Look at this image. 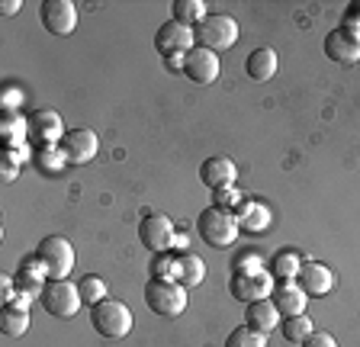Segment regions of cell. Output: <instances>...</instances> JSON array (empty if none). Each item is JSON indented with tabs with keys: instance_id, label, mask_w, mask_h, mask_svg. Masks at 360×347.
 I'll list each match as a JSON object with an SVG mask.
<instances>
[{
	"instance_id": "6da1fadb",
	"label": "cell",
	"mask_w": 360,
	"mask_h": 347,
	"mask_svg": "<svg viewBox=\"0 0 360 347\" xmlns=\"http://www.w3.org/2000/svg\"><path fill=\"white\" fill-rule=\"evenodd\" d=\"M196 232H200V238L206 244H212V248H229V244H235L241 225H238V216H235V212L219 209V206H210V209L200 212V219H196Z\"/></svg>"
},
{
	"instance_id": "7a4b0ae2",
	"label": "cell",
	"mask_w": 360,
	"mask_h": 347,
	"mask_svg": "<svg viewBox=\"0 0 360 347\" xmlns=\"http://www.w3.org/2000/svg\"><path fill=\"white\" fill-rule=\"evenodd\" d=\"M145 302L148 309L161 318H177L180 312L187 309V289L180 287L177 280H161L151 277L145 283Z\"/></svg>"
},
{
	"instance_id": "3957f363",
	"label": "cell",
	"mask_w": 360,
	"mask_h": 347,
	"mask_svg": "<svg viewBox=\"0 0 360 347\" xmlns=\"http://www.w3.org/2000/svg\"><path fill=\"white\" fill-rule=\"evenodd\" d=\"M193 39L200 48L222 52V48L238 42V23H235L229 13H210L200 26H193Z\"/></svg>"
},
{
	"instance_id": "277c9868",
	"label": "cell",
	"mask_w": 360,
	"mask_h": 347,
	"mask_svg": "<svg viewBox=\"0 0 360 347\" xmlns=\"http://www.w3.org/2000/svg\"><path fill=\"white\" fill-rule=\"evenodd\" d=\"M90 322H94V332L103 334V338H126L132 332V312H129L126 302L120 299H103L100 306H94L90 312Z\"/></svg>"
},
{
	"instance_id": "5b68a950",
	"label": "cell",
	"mask_w": 360,
	"mask_h": 347,
	"mask_svg": "<svg viewBox=\"0 0 360 347\" xmlns=\"http://www.w3.org/2000/svg\"><path fill=\"white\" fill-rule=\"evenodd\" d=\"M36 257H39V264L45 267L49 280H68V273L75 270V248H71V242L61 238V235L42 238L36 248Z\"/></svg>"
},
{
	"instance_id": "8992f818",
	"label": "cell",
	"mask_w": 360,
	"mask_h": 347,
	"mask_svg": "<svg viewBox=\"0 0 360 347\" xmlns=\"http://www.w3.org/2000/svg\"><path fill=\"white\" fill-rule=\"evenodd\" d=\"M39 299H42V309L55 318H75L84 306L81 289L71 280H49Z\"/></svg>"
},
{
	"instance_id": "52a82bcc",
	"label": "cell",
	"mask_w": 360,
	"mask_h": 347,
	"mask_svg": "<svg viewBox=\"0 0 360 347\" xmlns=\"http://www.w3.org/2000/svg\"><path fill=\"white\" fill-rule=\"evenodd\" d=\"M229 289H232V296L238 302H261V299H270V293H274V273L270 270H235L232 280H229Z\"/></svg>"
},
{
	"instance_id": "ba28073f",
	"label": "cell",
	"mask_w": 360,
	"mask_h": 347,
	"mask_svg": "<svg viewBox=\"0 0 360 347\" xmlns=\"http://www.w3.org/2000/svg\"><path fill=\"white\" fill-rule=\"evenodd\" d=\"M39 16H42L45 32L52 36H71L77 26V7L71 0H42Z\"/></svg>"
},
{
	"instance_id": "9c48e42d",
	"label": "cell",
	"mask_w": 360,
	"mask_h": 347,
	"mask_svg": "<svg viewBox=\"0 0 360 347\" xmlns=\"http://www.w3.org/2000/svg\"><path fill=\"white\" fill-rule=\"evenodd\" d=\"M193 46H196L193 30L184 26V23H177V20L161 23L158 26V32H155V48L165 55V58H171V55H187Z\"/></svg>"
},
{
	"instance_id": "30bf717a",
	"label": "cell",
	"mask_w": 360,
	"mask_h": 347,
	"mask_svg": "<svg viewBox=\"0 0 360 347\" xmlns=\"http://www.w3.org/2000/svg\"><path fill=\"white\" fill-rule=\"evenodd\" d=\"M174 225L167 216H161V212H148L142 222H139V242L145 244L148 251H171L174 244Z\"/></svg>"
},
{
	"instance_id": "8fae6325",
	"label": "cell",
	"mask_w": 360,
	"mask_h": 347,
	"mask_svg": "<svg viewBox=\"0 0 360 347\" xmlns=\"http://www.w3.org/2000/svg\"><path fill=\"white\" fill-rule=\"evenodd\" d=\"M58 148L65 151L68 164H87V161L97 158L100 142H97V132H90V129H71V132H65Z\"/></svg>"
},
{
	"instance_id": "7c38bea8",
	"label": "cell",
	"mask_w": 360,
	"mask_h": 347,
	"mask_svg": "<svg viewBox=\"0 0 360 347\" xmlns=\"http://www.w3.org/2000/svg\"><path fill=\"white\" fill-rule=\"evenodd\" d=\"M30 138L36 148H55V142L65 138V129H61V116L55 110H36L30 116Z\"/></svg>"
},
{
	"instance_id": "4fadbf2b",
	"label": "cell",
	"mask_w": 360,
	"mask_h": 347,
	"mask_svg": "<svg viewBox=\"0 0 360 347\" xmlns=\"http://www.w3.org/2000/svg\"><path fill=\"white\" fill-rule=\"evenodd\" d=\"M219 71H222L219 55L210 52V48L193 46L187 52V58H184V74H187L193 84H212L219 77Z\"/></svg>"
},
{
	"instance_id": "5bb4252c",
	"label": "cell",
	"mask_w": 360,
	"mask_h": 347,
	"mask_svg": "<svg viewBox=\"0 0 360 347\" xmlns=\"http://www.w3.org/2000/svg\"><path fill=\"white\" fill-rule=\"evenodd\" d=\"M270 302L277 306V312L283 318H292V315H306L309 296L302 293V287L296 283V280H280V283H274Z\"/></svg>"
},
{
	"instance_id": "9a60e30c",
	"label": "cell",
	"mask_w": 360,
	"mask_h": 347,
	"mask_svg": "<svg viewBox=\"0 0 360 347\" xmlns=\"http://www.w3.org/2000/svg\"><path fill=\"white\" fill-rule=\"evenodd\" d=\"M296 283L302 287L306 296H328L331 287H335V273L325 264H319V261H302L300 273H296Z\"/></svg>"
},
{
	"instance_id": "2e32d148",
	"label": "cell",
	"mask_w": 360,
	"mask_h": 347,
	"mask_svg": "<svg viewBox=\"0 0 360 347\" xmlns=\"http://www.w3.org/2000/svg\"><path fill=\"white\" fill-rule=\"evenodd\" d=\"M325 55H328L331 61H338V65H357L360 61V36L347 32L345 26L328 32V39H325Z\"/></svg>"
},
{
	"instance_id": "e0dca14e",
	"label": "cell",
	"mask_w": 360,
	"mask_h": 347,
	"mask_svg": "<svg viewBox=\"0 0 360 347\" xmlns=\"http://www.w3.org/2000/svg\"><path fill=\"white\" fill-rule=\"evenodd\" d=\"M45 283H49V273H45V267L39 264L36 254L26 257V261L20 264V270H16V277H13V287L20 289L22 296H42Z\"/></svg>"
},
{
	"instance_id": "ac0fdd59",
	"label": "cell",
	"mask_w": 360,
	"mask_h": 347,
	"mask_svg": "<svg viewBox=\"0 0 360 347\" xmlns=\"http://www.w3.org/2000/svg\"><path fill=\"white\" fill-rule=\"evenodd\" d=\"M280 322H283V315H280L277 306H274L270 299L248 302V306H245V325L251 328V332L267 334V332H274V328H277Z\"/></svg>"
},
{
	"instance_id": "d6986e66",
	"label": "cell",
	"mask_w": 360,
	"mask_h": 347,
	"mask_svg": "<svg viewBox=\"0 0 360 347\" xmlns=\"http://www.w3.org/2000/svg\"><path fill=\"white\" fill-rule=\"evenodd\" d=\"M235 174H238L235 161L210 158V161H202V167H200V181L206 183V187H212V190H222V187H232L235 183Z\"/></svg>"
},
{
	"instance_id": "ffe728a7",
	"label": "cell",
	"mask_w": 360,
	"mask_h": 347,
	"mask_svg": "<svg viewBox=\"0 0 360 347\" xmlns=\"http://www.w3.org/2000/svg\"><path fill=\"white\" fill-rule=\"evenodd\" d=\"M245 71H248V77H251V81H257V84L270 81V77L277 74V52H274L270 46L255 48V52L245 58Z\"/></svg>"
},
{
	"instance_id": "44dd1931",
	"label": "cell",
	"mask_w": 360,
	"mask_h": 347,
	"mask_svg": "<svg viewBox=\"0 0 360 347\" xmlns=\"http://www.w3.org/2000/svg\"><path fill=\"white\" fill-rule=\"evenodd\" d=\"M202 277H206V267H202V261H200L196 254L184 251V254L174 257L171 280H177L184 289H190V287H196V283H202Z\"/></svg>"
},
{
	"instance_id": "7402d4cb",
	"label": "cell",
	"mask_w": 360,
	"mask_h": 347,
	"mask_svg": "<svg viewBox=\"0 0 360 347\" xmlns=\"http://www.w3.org/2000/svg\"><path fill=\"white\" fill-rule=\"evenodd\" d=\"M0 136H4V148H22L30 138V119L20 113H7L0 122Z\"/></svg>"
},
{
	"instance_id": "603a6c76",
	"label": "cell",
	"mask_w": 360,
	"mask_h": 347,
	"mask_svg": "<svg viewBox=\"0 0 360 347\" xmlns=\"http://www.w3.org/2000/svg\"><path fill=\"white\" fill-rule=\"evenodd\" d=\"M171 13H174L177 23H184V26L193 30V26H200L202 20H206V4H202V0H174Z\"/></svg>"
},
{
	"instance_id": "cb8c5ba5",
	"label": "cell",
	"mask_w": 360,
	"mask_h": 347,
	"mask_svg": "<svg viewBox=\"0 0 360 347\" xmlns=\"http://www.w3.org/2000/svg\"><path fill=\"white\" fill-rule=\"evenodd\" d=\"M30 309H16V306H4V318H0V328L10 338H20V334L30 332Z\"/></svg>"
},
{
	"instance_id": "d4e9b609",
	"label": "cell",
	"mask_w": 360,
	"mask_h": 347,
	"mask_svg": "<svg viewBox=\"0 0 360 347\" xmlns=\"http://www.w3.org/2000/svg\"><path fill=\"white\" fill-rule=\"evenodd\" d=\"M238 225L245 228V232H264V228L270 225V212L264 209V206L257 203H245V212L238 216Z\"/></svg>"
},
{
	"instance_id": "484cf974",
	"label": "cell",
	"mask_w": 360,
	"mask_h": 347,
	"mask_svg": "<svg viewBox=\"0 0 360 347\" xmlns=\"http://www.w3.org/2000/svg\"><path fill=\"white\" fill-rule=\"evenodd\" d=\"M300 267H302V257L296 254V251H280V254L274 257V264H270V273H277L280 280H296Z\"/></svg>"
},
{
	"instance_id": "4316f807",
	"label": "cell",
	"mask_w": 360,
	"mask_h": 347,
	"mask_svg": "<svg viewBox=\"0 0 360 347\" xmlns=\"http://www.w3.org/2000/svg\"><path fill=\"white\" fill-rule=\"evenodd\" d=\"M77 289H81V299L84 306H100V302L106 299V283L100 277H94V273H87V277H81V283H77Z\"/></svg>"
},
{
	"instance_id": "83f0119b",
	"label": "cell",
	"mask_w": 360,
	"mask_h": 347,
	"mask_svg": "<svg viewBox=\"0 0 360 347\" xmlns=\"http://www.w3.org/2000/svg\"><path fill=\"white\" fill-rule=\"evenodd\" d=\"M32 158H36V164L42 167L45 174H61L68 167L65 151H61L58 145H55V148H36V155H32Z\"/></svg>"
},
{
	"instance_id": "f1b7e54d",
	"label": "cell",
	"mask_w": 360,
	"mask_h": 347,
	"mask_svg": "<svg viewBox=\"0 0 360 347\" xmlns=\"http://www.w3.org/2000/svg\"><path fill=\"white\" fill-rule=\"evenodd\" d=\"M312 332H315V325H312V318L309 315H292V318H286L283 322V338L292 341V344H302Z\"/></svg>"
},
{
	"instance_id": "f546056e",
	"label": "cell",
	"mask_w": 360,
	"mask_h": 347,
	"mask_svg": "<svg viewBox=\"0 0 360 347\" xmlns=\"http://www.w3.org/2000/svg\"><path fill=\"white\" fill-rule=\"evenodd\" d=\"M225 347H267V334L251 332L248 325H241V328H235V332L225 338Z\"/></svg>"
},
{
	"instance_id": "4dcf8cb0",
	"label": "cell",
	"mask_w": 360,
	"mask_h": 347,
	"mask_svg": "<svg viewBox=\"0 0 360 347\" xmlns=\"http://www.w3.org/2000/svg\"><path fill=\"white\" fill-rule=\"evenodd\" d=\"M174 257L171 251H158L155 257H151V277H161V280H171V270H174Z\"/></svg>"
},
{
	"instance_id": "1f68e13d",
	"label": "cell",
	"mask_w": 360,
	"mask_h": 347,
	"mask_svg": "<svg viewBox=\"0 0 360 347\" xmlns=\"http://www.w3.org/2000/svg\"><path fill=\"white\" fill-rule=\"evenodd\" d=\"M241 203H245L241 190H235V187H222V190H216V206H219V209H229V212H232L235 206H241Z\"/></svg>"
},
{
	"instance_id": "d6a6232c",
	"label": "cell",
	"mask_w": 360,
	"mask_h": 347,
	"mask_svg": "<svg viewBox=\"0 0 360 347\" xmlns=\"http://www.w3.org/2000/svg\"><path fill=\"white\" fill-rule=\"evenodd\" d=\"M302 347H338V341L331 338L328 332H312L306 341H302Z\"/></svg>"
},
{
	"instance_id": "836d02e7",
	"label": "cell",
	"mask_w": 360,
	"mask_h": 347,
	"mask_svg": "<svg viewBox=\"0 0 360 347\" xmlns=\"http://www.w3.org/2000/svg\"><path fill=\"white\" fill-rule=\"evenodd\" d=\"M235 270L251 273V270H264V267H261V261H257L255 254H241V257H238V264H235Z\"/></svg>"
},
{
	"instance_id": "e575fe53",
	"label": "cell",
	"mask_w": 360,
	"mask_h": 347,
	"mask_svg": "<svg viewBox=\"0 0 360 347\" xmlns=\"http://www.w3.org/2000/svg\"><path fill=\"white\" fill-rule=\"evenodd\" d=\"M20 100H22V93H20V91H16V87H10V91H7V93H4V106H7L10 113H13L16 106H20Z\"/></svg>"
},
{
	"instance_id": "d590c367",
	"label": "cell",
	"mask_w": 360,
	"mask_h": 347,
	"mask_svg": "<svg viewBox=\"0 0 360 347\" xmlns=\"http://www.w3.org/2000/svg\"><path fill=\"white\" fill-rule=\"evenodd\" d=\"M0 174H4V181H16V174H20V164H13V161H4V171H0Z\"/></svg>"
},
{
	"instance_id": "8d00e7d4",
	"label": "cell",
	"mask_w": 360,
	"mask_h": 347,
	"mask_svg": "<svg viewBox=\"0 0 360 347\" xmlns=\"http://www.w3.org/2000/svg\"><path fill=\"white\" fill-rule=\"evenodd\" d=\"M0 10H4V16H13L16 10H20V0H4V4H0Z\"/></svg>"
},
{
	"instance_id": "74e56055",
	"label": "cell",
	"mask_w": 360,
	"mask_h": 347,
	"mask_svg": "<svg viewBox=\"0 0 360 347\" xmlns=\"http://www.w3.org/2000/svg\"><path fill=\"white\" fill-rule=\"evenodd\" d=\"M171 248H184L187 251V235H174V244Z\"/></svg>"
}]
</instances>
